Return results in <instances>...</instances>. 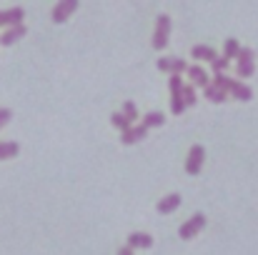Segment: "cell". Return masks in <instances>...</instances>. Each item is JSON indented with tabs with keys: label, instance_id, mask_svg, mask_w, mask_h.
Returning <instances> with one entry per match:
<instances>
[{
	"label": "cell",
	"instance_id": "obj_6",
	"mask_svg": "<svg viewBox=\"0 0 258 255\" xmlns=\"http://www.w3.org/2000/svg\"><path fill=\"white\" fill-rule=\"evenodd\" d=\"M76 8H78V0H58L55 3V8H53V23L55 25H60V23H66L73 13H76Z\"/></svg>",
	"mask_w": 258,
	"mask_h": 255
},
{
	"label": "cell",
	"instance_id": "obj_14",
	"mask_svg": "<svg viewBox=\"0 0 258 255\" xmlns=\"http://www.w3.org/2000/svg\"><path fill=\"white\" fill-rule=\"evenodd\" d=\"M185 73H188V78H190L193 85H203V88L208 85V75H206V70H203L201 65H188Z\"/></svg>",
	"mask_w": 258,
	"mask_h": 255
},
{
	"label": "cell",
	"instance_id": "obj_2",
	"mask_svg": "<svg viewBox=\"0 0 258 255\" xmlns=\"http://www.w3.org/2000/svg\"><path fill=\"white\" fill-rule=\"evenodd\" d=\"M168 88H171V113L173 115H183L185 113V103H183V80L178 73H173L171 80H168Z\"/></svg>",
	"mask_w": 258,
	"mask_h": 255
},
{
	"label": "cell",
	"instance_id": "obj_19",
	"mask_svg": "<svg viewBox=\"0 0 258 255\" xmlns=\"http://www.w3.org/2000/svg\"><path fill=\"white\" fill-rule=\"evenodd\" d=\"M18 153H20V145L18 143H0V160L15 158Z\"/></svg>",
	"mask_w": 258,
	"mask_h": 255
},
{
	"label": "cell",
	"instance_id": "obj_10",
	"mask_svg": "<svg viewBox=\"0 0 258 255\" xmlns=\"http://www.w3.org/2000/svg\"><path fill=\"white\" fill-rule=\"evenodd\" d=\"M128 245L136 250V248H143V250H148V248H153V238L148 235V233H131L128 235Z\"/></svg>",
	"mask_w": 258,
	"mask_h": 255
},
{
	"label": "cell",
	"instance_id": "obj_8",
	"mask_svg": "<svg viewBox=\"0 0 258 255\" xmlns=\"http://www.w3.org/2000/svg\"><path fill=\"white\" fill-rule=\"evenodd\" d=\"M28 33V28L23 25V23H15V25H8V30L0 35V45H13V43H18L23 35Z\"/></svg>",
	"mask_w": 258,
	"mask_h": 255
},
{
	"label": "cell",
	"instance_id": "obj_25",
	"mask_svg": "<svg viewBox=\"0 0 258 255\" xmlns=\"http://www.w3.org/2000/svg\"><path fill=\"white\" fill-rule=\"evenodd\" d=\"M10 118H13V110H10V108H0V128H3V125H8V123H10Z\"/></svg>",
	"mask_w": 258,
	"mask_h": 255
},
{
	"label": "cell",
	"instance_id": "obj_18",
	"mask_svg": "<svg viewBox=\"0 0 258 255\" xmlns=\"http://www.w3.org/2000/svg\"><path fill=\"white\" fill-rule=\"evenodd\" d=\"M238 50H241V45H238V40H236V38H228V40L223 43V58H228V60H236Z\"/></svg>",
	"mask_w": 258,
	"mask_h": 255
},
{
	"label": "cell",
	"instance_id": "obj_7",
	"mask_svg": "<svg viewBox=\"0 0 258 255\" xmlns=\"http://www.w3.org/2000/svg\"><path fill=\"white\" fill-rule=\"evenodd\" d=\"M148 125H131V128H125V130H120V143L123 145H133V143H138V140H143L146 135H148Z\"/></svg>",
	"mask_w": 258,
	"mask_h": 255
},
{
	"label": "cell",
	"instance_id": "obj_11",
	"mask_svg": "<svg viewBox=\"0 0 258 255\" xmlns=\"http://www.w3.org/2000/svg\"><path fill=\"white\" fill-rule=\"evenodd\" d=\"M178 205H180V195H178V193H171V195H166L156 208H158L161 215H168V213H173V210H178Z\"/></svg>",
	"mask_w": 258,
	"mask_h": 255
},
{
	"label": "cell",
	"instance_id": "obj_13",
	"mask_svg": "<svg viewBox=\"0 0 258 255\" xmlns=\"http://www.w3.org/2000/svg\"><path fill=\"white\" fill-rule=\"evenodd\" d=\"M206 100H211V103H216V105H223L226 100H228V93L226 90H221L218 85H206Z\"/></svg>",
	"mask_w": 258,
	"mask_h": 255
},
{
	"label": "cell",
	"instance_id": "obj_9",
	"mask_svg": "<svg viewBox=\"0 0 258 255\" xmlns=\"http://www.w3.org/2000/svg\"><path fill=\"white\" fill-rule=\"evenodd\" d=\"M156 65H158V70L171 73V75L173 73H178V75H180V73H185V68H188V63H185V60H180V58H161Z\"/></svg>",
	"mask_w": 258,
	"mask_h": 255
},
{
	"label": "cell",
	"instance_id": "obj_17",
	"mask_svg": "<svg viewBox=\"0 0 258 255\" xmlns=\"http://www.w3.org/2000/svg\"><path fill=\"white\" fill-rule=\"evenodd\" d=\"M166 123V115L161 113V110H151V113H146V118H143V125H148V128H158V125H163Z\"/></svg>",
	"mask_w": 258,
	"mask_h": 255
},
{
	"label": "cell",
	"instance_id": "obj_16",
	"mask_svg": "<svg viewBox=\"0 0 258 255\" xmlns=\"http://www.w3.org/2000/svg\"><path fill=\"white\" fill-rule=\"evenodd\" d=\"M231 95H233L236 100H241V103H248V100H253V90H251L248 85H243V83H236V85H233Z\"/></svg>",
	"mask_w": 258,
	"mask_h": 255
},
{
	"label": "cell",
	"instance_id": "obj_4",
	"mask_svg": "<svg viewBox=\"0 0 258 255\" xmlns=\"http://www.w3.org/2000/svg\"><path fill=\"white\" fill-rule=\"evenodd\" d=\"M203 228H206V215H203V213H196L188 223H183V225H180L178 235H180L183 240H193V238H196Z\"/></svg>",
	"mask_w": 258,
	"mask_h": 255
},
{
	"label": "cell",
	"instance_id": "obj_12",
	"mask_svg": "<svg viewBox=\"0 0 258 255\" xmlns=\"http://www.w3.org/2000/svg\"><path fill=\"white\" fill-rule=\"evenodd\" d=\"M23 8H10V10H0V25H15L23 23Z\"/></svg>",
	"mask_w": 258,
	"mask_h": 255
},
{
	"label": "cell",
	"instance_id": "obj_20",
	"mask_svg": "<svg viewBox=\"0 0 258 255\" xmlns=\"http://www.w3.org/2000/svg\"><path fill=\"white\" fill-rule=\"evenodd\" d=\"M213 85H218L221 90L231 93V90H233V85H236V80H233V78H228V75H223V73H216V80H213Z\"/></svg>",
	"mask_w": 258,
	"mask_h": 255
},
{
	"label": "cell",
	"instance_id": "obj_23",
	"mask_svg": "<svg viewBox=\"0 0 258 255\" xmlns=\"http://www.w3.org/2000/svg\"><path fill=\"white\" fill-rule=\"evenodd\" d=\"M123 115H125L131 123H136V118H138V108H136V103H133V100L123 103Z\"/></svg>",
	"mask_w": 258,
	"mask_h": 255
},
{
	"label": "cell",
	"instance_id": "obj_21",
	"mask_svg": "<svg viewBox=\"0 0 258 255\" xmlns=\"http://www.w3.org/2000/svg\"><path fill=\"white\" fill-rule=\"evenodd\" d=\"M110 123H113V128H118V130H125V128H131V125H133L123 113H113V115H110Z\"/></svg>",
	"mask_w": 258,
	"mask_h": 255
},
{
	"label": "cell",
	"instance_id": "obj_15",
	"mask_svg": "<svg viewBox=\"0 0 258 255\" xmlns=\"http://www.w3.org/2000/svg\"><path fill=\"white\" fill-rule=\"evenodd\" d=\"M190 55L196 58V60H213L216 58V50L211 48V45H193V50H190Z\"/></svg>",
	"mask_w": 258,
	"mask_h": 255
},
{
	"label": "cell",
	"instance_id": "obj_5",
	"mask_svg": "<svg viewBox=\"0 0 258 255\" xmlns=\"http://www.w3.org/2000/svg\"><path fill=\"white\" fill-rule=\"evenodd\" d=\"M203 160H206V148L203 145H193L188 150V160H185V173L188 175H198L203 168Z\"/></svg>",
	"mask_w": 258,
	"mask_h": 255
},
{
	"label": "cell",
	"instance_id": "obj_3",
	"mask_svg": "<svg viewBox=\"0 0 258 255\" xmlns=\"http://www.w3.org/2000/svg\"><path fill=\"white\" fill-rule=\"evenodd\" d=\"M236 73L241 78H251L256 73V65H253V50L251 48H241L238 55H236Z\"/></svg>",
	"mask_w": 258,
	"mask_h": 255
},
{
	"label": "cell",
	"instance_id": "obj_24",
	"mask_svg": "<svg viewBox=\"0 0 258 255\" xmlns=\"http://www.w3.org/2000/svg\"><path fill=\"white\" fill-rule=\"evenodd\" d=\"M211 63H213V73H223V70L228 68V63H231V60H228V58H218V55H216Z\"/></svg>",
	"mask_w": 258,
	"mask_h": 255
},
{
	"label": "cell",
	"instance_id": "obj_22",
	"mask_svg": "<svg viewBox=\"0 0 258 255\" xmlns=\"http://www.w3.org/2000/svg\"><path fill=\"white\" fill-rule=\"evenodd\" d=\"M180 93H183V103H185V108H188V105H196L198 98H196V88H193V85H183Z\"/></svg>",
	"mask_w": 258,
	"mask_h": 255
},
{
	"label": "cell",
	"instance_id": "obj_1",
	"mask_svg": "<svg viewBox=\"0 0 258 255\" xmlns=\"http://www.w3.org/2000/svg\"><path fill=\"white\" fill-rule=\"evenodd\" d=\"M168 40H171V18L163 13L156 18V30H153V48L156 50H163L168 48Z\"/></svg>",
	"mask_w": 258,
	"mask_h": 255
},
{
	"label": "cell",
	"instance_id": "obj_26",
	"mask_svg": "<svg viewBox=\"0 0 258 255\" xmlns=\"http://www.w3.org/2000/svg\"><path fill=\"white\" fill-rule=\"evenodd\" d=\"M133 253V248H131V245H125V248H120V250H118V255H131Z\"/></svg>",
	"mask_w": 258,
	"mask_h": 255
}]
</instances>
